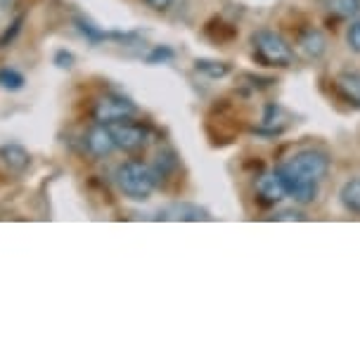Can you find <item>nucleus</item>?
I'll list each match as a JSON object with an SVG mask.
<instances>
[{
  "instance_id": "f257e3e1",
  "label": "nucleus",
  "mask_w": 360,
  "mask_h": 362,
  "mask_svg": "<svg viewBox=\"0 0 360 362\" xmlns=\"http://www.w3.org/2000/svg\"><path fill=\"white\" fill-rule=\"evenodd\" d=\"M114 180H117V187L121 189V194L133 202H147L159 185L152 166H147V163H142V161H135V159L119 163L117 173H114Z\"/></svg>"
},
{
  "instance_id": "f03ea898",
  "label": "nucleus",
  "mask_w": 360,
  "mask_h": 362,
  "mask_svg": "<svg viewBox=\"0 0 360 362\" xmlns=\"http://www.w3.org/2000/svg\"><path fill=\"white\" fill-rule=\"evenodd\" d=\"M251 50H254L256 62L273 69H289L294 64V50L277 31L259 29L251 36Z\"/></svg>"
},
{
  "instance_id": "7ed1b4c3",
  "label": "nucleus",
  "mask_w": 360,
  "mask_h": 362,
  "mask_svg": "<svg viewBox=\"0 0 360 362\" xmlns=\"http://www.w3.org/2000/svg\"><path fill=\"white\" fill-rule=\"evenodd\" d=\"M138 114V107L131 98L126 95H119V93H107L98 98L93 107V119L95 124H105V126H112V124H119V121H126V119H133Z\"/></svg>"
},
{
  "instance_id": "20e7f679",
  "label": "nucleus",
  "mask_w": 360,
  "mask_h": 362,
  "mask_svg": "<svg viewBox=\"0 0 360 362\" xmlns=\"http://www.w3.org/2000/svg\"><path fill=\"white\" fill-rule=\"evenodd\" d=\"M284 163H287L291 170H296V173L310 177V180H315V182H323L332 168L330 154L323 152V149H313V147L291 154Z\"/></svg>"
},
{
  "instance_id": "39448f33",
  "label": "nucleus",
  "mask_w": 360,
  "mask_h": 362,
  "mask_svg": "<svg viewBox=\"0 0 360 362\" xmlns=\"http://www.w3.org/2000/svg\"><path fill=\"white\" fill-rule=\"evenodd\" d=\"M277 175L282 177V185H284V192L287 197H291L296 204H313L318 199V192H320V182L310 180V177H306L301 173H296V170H291L287 163H280V166L275 168Z\"/></svg>"
},
{
  "instance_id": "423d86ee",
  "label": "nucleus",
  "mask_w": 360,
  "mask_h": 362,
  "mask_svg": "<svg viewBox=\"0 0 360 362\" xmlns=\"http://www.w3.org/2000/svg\"><path fill=\"white\" fill-rule=\"evenodd\" d=\"M112 131V138H114V145L121 152H140L145 149L147 140H149V128L140 121H133V119H126V121H119V124H112L110 126Z\"/></svg>"
},
{
  "instance_id": "0eeeda50",
  "label": "nucleus",
  "mask_w": 360,
  "mask_h": 362,
  "mask_svg": "<svg viewBox=\"0 0 360 362\" xmlns=\"http://www.w3.org/2000/svg\"><path fill=\"white\" fill-rule=\"evenodd\" d=\"M83 145H86V152L95 156V159H105V156H110L114 149H117L110 126H105V124H95L91 131L86 133Z\"/></svg>"
},
{
  "instance_id": "6e6552de",
  "label": "nucleus",
  "mask_w": 360,
  "mask_h": 362,
  "mask_svg": "<svg viewBox=\"0 0 360 362\" xmlns=\"http://www.w3.org/2000/svg\"><path fill=\"white\" fill-rule=\"evenodd\" d=\"M256 197H259L261 204H266V206H275V204H280L284 197H287L282 185V177L277 175V170L263 173L259 180H256Z\"/></svg>"
},
{
  "instance_id": "1a4fd4ad",
  "label": "nucleus",
  "mask_w": 360,
  "mask_h": 362,
  "mask_svg": "<svg viewBox=\"0 0 360 362\" xmlns=\"http://www.w3.org/2000/svg\"><path fill=\"white\" fill-rule=\"evenodd\" d=\"M0 163L10 173H24L31 166V154L22 145H17V142H8V145L0 147Z\"/></svg>"
},
{
  "instance_id": "9d476101",
  "label": "nucleus",
  "mask_w": 360,
  "mask_h": 362,
  "mask_svg": "<svg viewBox=\"0 0 360 362\" xmlns=\"http://www.w3.org/2000/svg\"><path fill=\"white\" fill-rule=\"evenodd\" d=\"M339 95L349 102L351 107L360 109V71L358 69H344L337 74L335 78Z\"/></svg>"
},
{
  "instance_id": "9b49d317",
  "label": "nucleus",
  "mask_w": 360,
  "mask_h": 362,
  "mask_svg": "<svg viewBox=\"0 0 360 362\" xmlns=\"http://www.w3.org/2000/svg\"><path fill=\"white\" fill-rule=\"evenodd\" d=\"M298 50H301L308 59H320L325 52H327V38H325L323 31L318 29H306L298 33V40H296Z\"/></svg>"
},
{
  "instance_id": "f8f14e48",
  "label": "nucleus",
  "mask_w": 360,
  "mask_h": 362,
  "mask_svg": "<svg viewBox=\"0 0 360 362\" xmlns=\"http://www.w3.org/2000/svg\"><path fill=\"white\" fill-rule=\"evenodd\" d=\"M161 218H168V221H192V223H199V221H211L207 209H202L199 204H192V202H178V204H171L164 216Z\"/></svg>"
},
{
  "instance_id": "ddd939ff",
  "label": "nucleus",
  "mask_w": 360,
  "mask_h": 362,
  "mask_svg": "<svg viewBox=\"0 0 360 362\" xmlns=\"http://www.w3.org/2000/svg\"><path fill=\"white\" fill-rule=\"evenodd\" d=\"M339 199H342V206L349 214L360 216V175L344 182L342 189H339Z\"/></svg>"
},
{
  "instance_id": "4468645a",
  "label": "nucleus",
  "mask_w": 360,
  "mask_h": 362,
  "mask_svg": "<svg viewBox=\"0 0 360 362\" xmlns=\"http://www.w3.org/2000/svg\"><path fill=\"white\" fill-rule=\"evenodd\" d=\"M320 5L339 19H356L360 15V0H320Z\"/></svg>"
},
{
  "instance_id": "2eb2a0df",
  "label": "nucleus",
  "mask_w": 360,
  "mask_h": 362,
  "mask_svg": "<svg viewBox=\"0 0 360 362\" xmlns=\"http://www.w3.org/2000/svg\"><path fill=\"white\" fill-rule=\"evenodd\" d=\"M282 116H287V112H284L282 107L277 105H268L266 107V114H263V121H261V131L266 133H280L284 124H282Z\"/></svg>"
},
{
  "instance_id": "dca6fc26",
  "label": "nucleus",
  "mask_w": 360,
  "mask_h": 362,
  "mask_svg": "<svg viewBox=\"0 0 360 362\" xmlns=\"http://www.w3.org/2000/svg\"><path fill=\"white\" fill-rule=\"evenodd\" d=\"M194 69L199 74H204V76H209V78H223L230 74V64L228 62H214V59H197Z\"/></svg>"
},
{
  "instance_id": "f3484780",
  "label": "nucleus",
  "mask_w": 360,
  "mask_h": 362,
  "mask_svg": "<svg viewBox=\"0 0 360 362\" xmlns=\"http://www.w3.org/2000/svg\"><path fill=\"white\" fill-rule=\"evenodd\" d=\"M24 83L26 81L17 69H10V66H3V69H0V88H3V90H12V93L22 90Z\"/></svg>"
},
{
  "instance_id": "a211bd4d",
  "label": "nucleus",
  "mask_w": 360,
  "mask_h": 362,
  "mask_svg": "<svg viewBox=\"0 0 360 362\" xmlns=\"http://www.w3.org/2000/svg\"><path fill=\"white\" fill-rule=\"evenodd\" d=\"M346 47L353 54H360V17H356L346 29Z\"/></svg>"
},
{
  "instance_id": "6ab92c4d",
  "label": "nucleus",
  "mask_w": 360,
  "mask_h": 362,
  "mask_svg": "<svg viewBox=\"0 0 360 362\" xmlns=\"http://www.w3.org/2000/svg\"><path fill=\"white\" fill-rule=\"evenodd\" d=\"M168 59H173V50H171V47H166V45H161V47H154V50L149 52L147 62L157 64V62H168Z\"/></svg>"
},
{
  "instance_id": "aec40b11",
  "label": "nucleus",
  "mask_w": 360,
  "mask_h": 362,
  "mask_svg": "<svg viewBox=\"0 0 360 362\" xmlns=\"http://www.w3.org/2000/svg\"><path fill=\"white\" fill-rule=\"evenodd\" d=\"M22 24H24V17H17L15 19V24H12V29H8V31H5V36L3 38H0V45H8V43H12V40H15V36H17V33L19 31H22Z\"/></svg>"
},
{
  "instance_id": "412c9836",
  "label": "nucleus",
  "mask_w": 360,
  "mask_h": 362,
  "mask_svg": "<svg viewBox=\"0 0 360 362\" xmlns=\"http://www.w3.org/2000/svg\"><path fill=\"white\" fill-rule=\"evenodd\" d=\"M142 3H145L147 8L154 10V12H168L173 8L175 0H142Z\"/></svg>"
},
{
  "instance_id": "4be33fe9",
  "label": "nucleus",
  "mask_w": 360,
  "mask_h": 362,
  "mask_svg": "<svg viewBox=\"0 0 360 362\" xmlns=\"http://www.w3.org/2000/svg\"><path fill=\"white\" fill-rule=\"evenodd\" d=\"M55 64L59 66V69H69V66L74 64V54L66 52V50H59L55 54Z\"/></svg>"
},
{
  "instance_id": "5701e85b",
  "label": "nucleus",
  "mask_w": 360,
  "mask_h": 362,
  "mask_svg": "<svg viewBox=\"0 0 360 362\" xmlns=\"http://www.w3.org/2000/svg\"><path fill=\"white\" fill-rule=\"evenodd\" d=\"M277 221H306V216L301 211H282V214L275 216Z\"/></svg>"
}]
</instances>
